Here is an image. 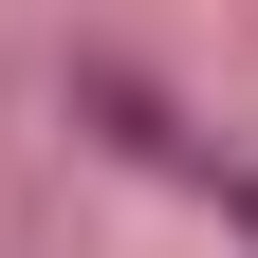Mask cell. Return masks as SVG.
<instances>
[{
	"mask_svg": "<svg viewBox=\"0 0 258 258\" xmlns=\"http://www.w3.org/2000/svg\"><path fill=\"white\" fill-rule=\"evenodd\" d=\"M221 221H240V240H258V166H221Z\"/></svg>",
	"mask_w": 258,
	"mask_h": 258,
	"instance_id": "6da1fadb",
	"label": "cell"
}]
</instances>
